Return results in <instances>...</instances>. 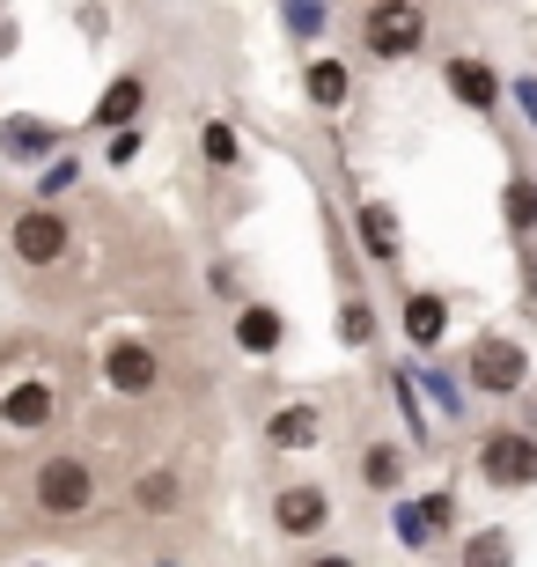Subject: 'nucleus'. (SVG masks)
<instances>
[{
  "instance_id": "nucleus-22",
  "label": "nucleus",
  "mask_w": 537,
  "mask_h": 567,
  "mask_svg": "<svg viewBox=\"0 0 537 567\" xmlns=\"http://www.w3.org/2000/svg\"><path fill=\"white\" fill-rule=\"evenodd\" d=\"M8 141H16V147H44L52 133H44V126H8Z\"/></svg>"
},
{
  "instance_id": "nucleus-8",
  "label": "nucleus",
  "mask_w": 537,
  "mask_h": 567,
  "mask_svg": "<svg viewBox=\"0 0 537 567\" xmlns=\"http://www.w3.org/2000/svg\"><path fill=\"white\" fill-rule=\"evenodd\" d=\"M133 508H141V516H177V508H185V480H177L169 464L141 472V480H133Z\"/></svg>"
},
{
  "instance_id": "nucleus-11",
  "label": "nucleus",
  "mask_w": 537,
  "mask_h": 567,
  "mask_svg": "<svg viewBox=\"0 0 537 567\" xmlns=\"http://www.w3.org/2000/svg\"><path fill=\"white\" fill-rule=\"evenodd\" d=\"M280 332H288V324H280V310H272V302H250V310L236 317V347H244V354H272V347H280Z\"/></svg>"
},
{
  "instance_id": "nucleus-10",
  "label": "nucleus",
  "mask_w": 537,
  "mask_h": 567,
  "mask_svg": "<svg viewBox=\"0 0 537 567\" xmlns=\"http://www.w3.org/2000/svg\"><path fill=\"white\" fill-rule=\"evenodd\" d=\"M0 421L8 427H44L52 421V383H16V391H8V399H0Z\"/></svg>"
},
{
  "instance_id": "nucleus-1",
  "label": "nucleus",
  "mask_w": 537,
  "mask_h": 567,
  "mask_svg": "<svg viewBox=\"0 0 537 567\" xmlns=\"http://www.w3.org/2000/svg\"><path fill=\"white\" fill-rule=\"evenodd\" d=\"M30 502H38V516H52V524L89 516V508H96V472H89V457H74V450L44 457L38 480H30Z\"/></svg>"
},
{
  "instance_id": "nucleus-12",
  "label": "nucleus",
  "mask_w": 537,
  "mask_h": 567,
  "mask_svg": "<svg viewBox=\"0 0 537 567\" xmlns=\"http://www.w3.org/2000/svg\"><path fill=\"white\" fill-rule=\"evenodd\" d=\"M442 332H450V302L442 295H413L405 302V339L413 347H442Z\"/></svg>"
},
{
  "instance_id": "nucleus-9",
  "label": "nucleus",
  "mask_w": 537,
  "mask_h": 567,
  "mask_svg": "<svg viewBox=\"0 0 537 567\" xmlns=\"http://www.w3.org/2000/svg\"><path fill=\"white\" fill-rule=\"evenodd\" d=\"M442 82H450V96H456V104H472V111H494L500 104V96H494V66H486V60H450V74H442Z\"/></svg>"
},
{
  "instance_id": "nucleus-19",
  "label": "nucleus",
  "mask_w": 537,
  "mask_h": 567,
  "mask_svg": "<svg viewBox=\"0 0 537 567\" xmlns=\"http://www.w3.org/2000/svg\"><path fill=\"white\" fill-rule=\"evenodd\" d=\"M207 163H214V169L236 163V133H228V126H207Z\"/></svg>"
},
{
  "instance_id": "nucleus-16",
  "label": "nucleus",
  "mask_w": 537,
  "mask_h": 567,
  "mask_svg": "<svg viewBox=\"0 0 537 567\" xmlns=\"http://www.w3.org/2000/svg\"><path fill=\"white\" fill-rule=\"evenodd\" d=\"M361 244H369V258H397V221H391V207H361Z\"/></svg>"
},
{
  "instance_id": "nucleus-17",
  "label": "nucleus",
  "mask_w": 537,
  "mask_h": 567,
  "mask_svg": "<svg viewBox=\"0 0 537 567\" xmlns=\"http://www.w3.org/2000/svg\"><path fill=\"white\" fill-rule=\"evenodd\" d=\"M500 214H508V229H516V236L537 229V185H530V177H516V185L500 192Z\"/></svg>"
},
{
  "instance_id": "nucleus-14",
  "label": "nucleus",
  "mask_w": 537,
  "mask_h": 567,
  "mask_svg": "<svg viewBox=\"0 0 537 567\" xmlns=\"http://www.w3.org/2000/svg\"><path fill=\"white\" fill-rule=\"evenodd\" d=\"M141 74H118V82L104 89V104H96V118H104V126H118V118H133V111H141Z\"/></svg>"
},
{
  "instance_id": "nucleus-6",
  "label": "nucleus",
  "mask_w": 537,
  "mask_h": 567,
  "mask_svg": "<svg viewBox=\"0 0 537 567\" xmlns=\"http://www.w3.org/2000/svg\"><path fill=\"white\" fill-rule=\"evenodd\" d=\"M478 472H486L494 486H537V435H516V427L486 435V450H478Z\"/></svg>"
},
{
  "instance_id": "nucleus-20",
  "label": "nucleus",
  "mask_w": 537,
  "mask_h": 567,
  "mask_svg": "<svg viewBox=\"0 0 537 567\" xmlns=\"http://www.w3.org/2000/svg\"><path fill=\"white\" fill-rule=\"evenodd\" d=\"M369 486H397V450H369Z\"/></svg>"
},
{
  "instance_id": "nucleus-13",
  "label": "nucleus",
  "mask_w": 537,
  "mask_h": 567,
  "mask_svg": "<svg viewBox=\"0 0 537 567\" xmlns=\"http://www.w3.org/2000/svg\"><path fill=\"white\" fill-rule=\"evenodd\" d=\"M266 435H272V450H310V442H317V413H310V405H280Z\"/></svg>"
},
{
  "instance_id": "nucleus-2",
  "label": "nucleus",
  "mask_w": 537,
  "mask_h": 567,
  "mask_svg": "<svg viewBox=\"0 0 537 567\" xmlns=\"http://www.w3.org/2000/svg\"><path fill=\"white\" fill-rule=\"evenodd\" d=\"M361 38H369L375 60H405V52H420V44H427V16H420V8H405V0H383V8H369V16H361Z\"/></svg>"
},
{
  "instance_id": "nucleus-18",
  "label": "nucleus",
  "mask_w": 537,
  "mask_h": 567,
  "mask_svg": "<svg viewBox=\"0 0 537 567\" xmlns=\"http://www.w3.org/2000/svg\"><path fill=\"white\" fill-rule=\"evenodd\" d=\"M472 567H508V538L500 530H486V538H472V553H464Z\"/></svg>"
},
{
  "instance_id": "nucleus-24",
  "label": "nucleus",
  "mask_w": 537,
  "mask_h": 567,
  "mask_svg": "<svg viewBox=\"0 0 537 567\" xmlns=\"http://www.w3.org/2000/svg\"><path fill=\"white\" fill-rule=\"evenodd\" d=\"M523 288H530V302H537V258H530V266H523Z\"/></svg>"
},
{
  "instance_id": "nucleus-5",
  "label": "nucleus",
  "mask_w": 537,
  "mask_h": 567,
  "mask_svg": "<svg viewBox=\"0 0 537 567\" xmlns=\"http://www.w3.org/2000/svg\"><path fill=\"white\" fill-rule=\"evenodd\" d=\"M66 244H74V229H66V214H52V207H30L16 221V236H8V251H16L22 266H60Z\"/></svg>"
},
{
  "instance_id": "nucleus-15",
  "label": "nucleus",
  "mask_w": 537,
  "mask_h": 567,
  "mask_svg": "<svg viewBox=\"0 0 537 567\" xmlns=\"http://www.w3.org/2000/svg\"><path fill=\"white\" fill-rule=\"evenodd\" d=\"M310 104L317 111H339V104H347V66H339V60H317L310 66Z\"/></svg>"
},
{
  "instance_id": "nucleus-3",
  "label": "nucleus",
  "mask_w": 537,
  "mask_h": 567,
  "mask_svg": "<svg viewBox=\"0 0 537 567\" xmlns=\"http://www.w3.org/2000/svg\"><path fill=\"white\" fill-rule=\"evenodd\" d=\"M472 383L486 391V399H508V391L530 383V354H523L516 339H478L472 347Z\"/></svg>"
},
{
  "instance_id": "nucleus-21",
  "label": "nucleus",
  "mask_w": 537,
  "mask_h": 567,
  "mask_svg": "<svg viewBox=\"0 0 537 567\" xmlns=\"http://www.w3.org/2000/svg\"><path fill=\"white\" fill-rule=\"evenodd\" d=\"M339 339H369V302H347L339 310Z\"/></svg>"
},
{
  "instance_id": "nucleus-23",
  "label": "nucleus",
  "mask_w": 537,
  "mask_h": 567,
  "mask_svg": "<svg viewBox=\"0 0 537 567\" xmlns=\"http://www.w3.org/2000/svg\"><path fill=\"white\" fill-rule=\"evenodd\" d=\"M310 567H361V560H347V553H317Z\"/></svg>"
},
{
  "instance_id": "nucleus-4",
  "label": "nucleus",
  "mask_w": 537,
  "mask_h": 567,
  "mask_svg": "<svg viewBox=\"0 0 537 567\" xmlns=\"http://www.w3.org/2000/svg\"><path fill=\"white\" fill-rule=\"evenodd\" d=\"M104 383L118 391V399H147V391L163 383V361H155L147 339H111L104 347Z\"/></svg>"
},
{
  "instance_id": "nucleus-7",
  "label": "nucleus",
  "mask_w": 537,
  "mask_h": 567,
  "mask_svg": "<svg viewBox=\"0 0 537 567\" xmlns=\"http://www.w3.org/2000/svg\"><path fill=\"white\" fill-rule=\"evenodd\" d=\"M272 524L288 530V538H317V530L331 524L324 486H280V502H272Z\"/></svg>"
}]
</instances>
